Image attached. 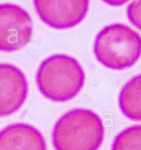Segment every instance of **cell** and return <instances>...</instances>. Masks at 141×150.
I'll return each instance as SVG.
<instances>
[{"instance_id":"1","label":"cell","mask_w":141,"mask_h":150,"mask_svg":"<svg viewBox=\"0 0 141 150\" xmlns=\"http://www.w3.org/2000/svg\"><path fill=\"white\" fill-rule=\"evenodd\" d=\"M39 92L50 101L66 102L84 88L85 73L75 58L56 54L40 63L35 75Z\"/></svg>"},{"instance_id":"2","label":"cell","mask_w":141,"mask_h":150,"mask_svg":"<svg viewBox=\"0 0 141 150\" xmlns=\"http://www.w3.org/2000/svg\"><path fill=\"white\" fill-rule=\"evenodd\" d=\"M103 139L102 120L84 108L69 110L56 121L52 130L55 150H98Z\"/></svg>"},{"instance_id":"3","label":"cell","mask_w":141,"mask_h":150,"mask_svg":"<svg viewBox=\"0 0 141 150\" xmlns=\"http://www.w3.org/2000/svg\"><path fill=\"white\" fill-rule=\"evenodd\" d=\"M93 52L97 61L106 68L126 69L140 58L141 36L126 25L111 24L98 32Z\"/></svg>"},{"instance_id":"4","label":"cell","mask_w":141,"mask_h":150,"mask_svg":"<svg viewBox=\"0 0 141 150\" xmlns=\"http://www.w3.org/2000/svg\"><path fill=\"white\" fill-rule=\"evenodd\" d=\"M33 24L30 14L13 4H0V51L15 52L31 39Z\"/></svg>"},{"instance_id":"5","label":"cell","mask_w":141,"mask_h":150,"mask_svg":"<svg viewBox=\"0 0 141 150\" xmlns=\"http://www.w3.org/2000/svg\"><path fill=\"white\" fill-rule=\"evenodd\" d=\"M40 20L57 30L77 26L88 13L89 0H33Z\"/></svg>"},{"instance_id":"6","label":"cell","mask_w":141,"mask_h":150,"mask_svg":"<svg viewBox=\"0 0 141 150\" xmlns=\"http://www.w3.org/2000/svg\"><path fill=\"white\" fill-rule=\"evenodd\" d=\"M28 95V82L19 68L0 63V117L21 109Z\"/></svg>"},{"instance_id":"7","label":"cell","mask_w":141,"mask_h":150,"mask_svg":"<svg viewBox=\"0 0 141 150\" xmlns=\"http://www.w3.org/2000/svg\"><path fill=\"white\" fill-rule=\"evenodd\" d=\"M0 150H47L43 134L26 123H14L0 130Z\"/></svg>"},{"instance_id":"8","label":"cell","mask_w":141,"mask_h":150,"mask_svg":"<svg viewBox=\"0 0 141 150\" xmlns=\"http://www.w3.org/2000/svg\"><path fill=\"white\" fill-rule=\"evenodd\" d=\"M120 111L128 119L141 121V74L129 80L120 92Z\"/></svg>"},{"instance_id":"9","label":"cell","mask_w":141,"mask_h":150,"mask_svg":"<svg viewBox=\"0 0 141 150\" xmlns=\"http://www.w3.org/2000/svg\"><path fill=\"white\" fill-rule=\"evenodd\" d=\"M111 150H141V125H135L120 132L113 140Z\"/></svg>"},{"instance_id":"10","label":"cell","mask_w":141,"mask_h":150,"mask_svg":"<svg viewBox=\"0 0 141 150\" xmlns=\"http://www.w3.org/2000/svg\"><path fill=\"white\" fill-rule=\"evenodd\" d=\"M127 17L130 23L141 31V0H133L129 4Z\"/></svg>"},{"instance_id":"11","label":"cell","mask_w":141,"mask_h":150,"mask_svg":"<svg viewBox=\"0 0 141 150\" xmlns=\"http://www.w3.org/2000/svg\"><path fill=\"white\" fill-rule=\"evenodd\" d=\"M105 4L113 6V7H119L125 4L129 0H102Z\"/></svg>"}]
</instances>
